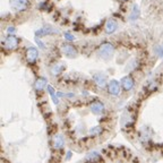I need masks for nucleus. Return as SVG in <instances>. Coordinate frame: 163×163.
<instances>
[{
	"mask_svg": "<svg viewBox=\"0 0 163 163\" xmlns=\"http://www.w3.org/2000/svg\"><path fill=\"white\" fill-rule=\"evenodd\" d=\"M113 51H115V48L111 43H104L100 48V56L104 59H108L113 53Z\"/></svg>",
	"mask_w": 163,
	"mask_h": 163,
	"instance_id": "1",
	"label": "nucleus"
},
{
	"mask_svg": "<svg viewBox=\"0 0 163 163\" xmlns=\"http://www.w3.org/2000/svg\"><path fill=\"white\" fill-rule=\"evenodd\" d=\"M10 6L14 10H24L28 7V1L27 0H10Z\"/></svg>",
	"mask_w": 163,
	"mask_h": 163,
	"instance_id": "2",
	"label": "nucleus"
},
{
	"mask_svg": "<svg viewBox=\"0 0 163 163\" xmlns=\"http://www.w3.org/2000/svg\"><path fill=\"white\" fill-rule=\"evenodd\" d=\"M3 45L8 49H15L18 45V39L14 35H9L6 38V40L3 41Z\"/></svg>",
	"mask_w": 163,
	"mask_h": 163,
	"instance_id": "3",
	"label": "nucleus"
},
{
	"mask_svg": "<svg viewBox=\"0 0 163 163\" xmlns=\"http://www.w3.org/2000/svg\"><path fill=\"white\" fill-rule=\"evenodd\" d=\"M62 52L66 54L67 57H75L76 54H77V51H76V49H75L73 45L70 44H65L62 45Z\"/></svg>",
	"mask_w": 163,
	"mask_h": 163,
	"instance_id": "4",
	"label": "nucleus"
},
{
	"mask_svg": "<svg viewBox=\"0 0 163 163\" xmlns=\"http://www.w3.org/2000/svg\"><path fill=\"white\" fill-rule=\"evenodd\" d=\"M109 92L112 95H118L120 93V86L117 80H111L109 83Z\"/></svg>",
	"mask_w": 163,
	"mask_h": 163,
	"instance_id": "5",
	"label": "nucleus"
},
{
	"mask_svg": "<svg viewBox=\"0 0 163 163\" xmlns=\"http://www.w3.org/2000/svg\"><path fill=\"white\" fill-rule=\"evenodd\" d=\"M27 60L30 62H35L36 59H38V57H39V52L36 50L35 48H30L28 50H27Z\"/></svg>",
	"mask_w": 163,
	"mask_h": 163,
	"instance_id": "6",
	"label": "nucleus"
},
{
	"mask_svg": "<svg viewBox=\"0 0 163 163\" xmlns=\"http://www.w3.org/2000/svg\"><path fill=\"white\" fill-rule=\"evenodd\" d=\"M52 33H59V31L56 30V28H52V27H43L41 30L36 31V36H42L45 35V34H52Z\"/></svg>",
	"mask_w": 163,
	"mask_h": 163,
	"instance_id": "7",
	"label": "nucleus"
},
{
	"mask_svg": "<svg viewBox=\"0 0 163 163\" xmlns=\"http://www.w3.org/2000/svg\"><path fill=\"white\" fill-rule=\"evenodd\" d=\"M117 27L118 26H117L116 21L109 19V21L107 22V24H105V32H107L108 34H111V33H113L117 30Z\"/></svg>",
	"mask_w": 163,
	"mask_h": 163,
	"instance_id": "8",
	"label": "nucleus"
},
{
	"mask_svg": "<svg viewBox=\"0 0 163 163\" xmlns=\"http://www.w3.org/2000/svg\"><path fill=\"white\" fill-rule=\"evenodd\" d=\"M121 85L126 91H129V89H133L134 86V80L131 79V77H124L121 79Z\"/></svg>",
	"mask_w": 163,
	"mask_h": 163,
	"instance_id": "9",
	"label": "nucleus"
},
{
	"mask_svg": "<svg viewBox=\"0 0 163 163\" xmlns=\"http://www.w3.org/2000/svg\"><path fill=\"white\" fill-rule=\"evenodd\" d=\"M93 78H94L95 83L98 84L99 86H101V87H103L105 85V83H107V77L103 74H96L93 76Z\"/></svg>",
	"mask_w": 163,
	"mask_h": 163,
	"instance_id": "10",
	"label": "nucleus"
},
{
	"mask_svg": "<svg viewBox=\"0 0 163 163\" xmlns=\"http://www.w3.org/2000/svg\"><path fill=\"white\" fill-rule=\"evenodd\" d=\"M91 110H92L94 113H101L104 110V105L101 102H95L91 105Z\"/></svg>",
	"mask_w": 163,
	"mask_h": 163,
	"instance_id": "11",
	"label": "nucleus"
},
{
	"mask_svg": "<svg viewBox=\"0 0 163 163\" xmlns=\"http://www.w3.org/2000/svg\"><path fill=\"white\" fill-rule=\"evenodd\" d=\"M64 145H65V140H64L62 135H60V134L56 135V136H54V147L61 148Z\"/></svg>",
	"mask_w": 163,
	"mask_h": 163,
	"instance_id": "12",
	"label": "nucleus"
},
{
	"mask_svg": "<svg viewBox=\"0 0 163 163\" xmlns=\"http://www.w3.org/2000/svg\"><path fill=\"white\" fill-rule=\"evenodd\" d=\"M64 69H65V66L62 65V64H56V65L51 68V73L53 75H58V74H60Z\"/></svg>",
	"mask_w": 163,
	"mask_h": 163,
	"instance_id": "13",
	"label": "nucleus"
},
{
	"mask_svg": "<svg viewBox=\"0 0 163 163\" xmlns=\"http://www.w3.org/2000/svg\"><path fill=\"white\" fill-rule=\"evenodd\" d=\"M45 85H47V80H45L44 78H39V79L36 80V83H35V89H39V91H41V89H44Z\"/></svg>",
	"mask_w": 163,
	"mask_h": 163,
	"instance_id": "14",
	"label": "nucleus"
},
{
	"mask_svg": "<svg viewBox=\"0 0 163 163\" xmlns=\"http://www.w3.org/2000/svg\"><path fill=\"white\" fill-rule=\"evenodd\" d=\"M140 16V8H138V6H134V9H133V13H131L130 15V19L131 21H135V19H137V17Z\"/></svg>",
	"mask_w": 163,
	"mask_h": 163,
	"instance_id": "15",
	"label": "nucleus"
},
{
	"mask_svg": "<svg viewBox=\"0 0 163 163\" xmlns=\"http://www.w3.org/2000/svg\"><path fill=\"white\" fill-rule=\"evenodd\" d=\"M102 131H103V129H102L101 126H96V127L91 129V134H92L93 136H99V135H101Z\"/></svg>",
	"mask_w": 163,
	"mask_h": 163,
	"instance_id": "16",
	"label": "nucleus"
},
{
	"mask_svg": "<svg viewBox=\"0 0 163 163\" xmlns=\"http://www.w3.org/2000/svg\"><path fill=\"white\" fill-rule=\"evenodd\" d=\"M65 36H66V39L68 40V41H73V40L75 39L74 35H71L70 33H65Z\"/></svg>",
	"mask_w": 163,
	"mask_h": 163,
	"instance_id": "17",
	"label": "nucleus"
},
{
	"mask_svg": "<svg viewBox=\"0 0 163 163\" xmlns=\"http://www.w3.org/2000/svg\"><path fill=\"white\" fill-rule=\"evenodd\" d=\"M7 31H8V33H9V34H12V33H15V27H8V30H7Z\"/></svg>",
	"mask_w": 163,
	"mask_h": 163,
	"instance_id": "18",
	"label": "nucleus"
}]
</instances>
